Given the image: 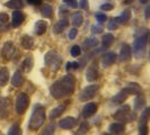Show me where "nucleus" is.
Returning <instances> with one entry per match:
<instances>
[{
    "instance_id": "1",
    "label": "nucleus",
    "mask_w": 150,
    "mask_h": 135,
    "mask_svg": "<svg viewBox=\"0 0 150 135\" xmlns=\"http://www.w3.org/2000/svg\"><path fill=\"white\" fill-rule=\"evenodd\" d=\"M76 79L72 75H64L61 80H57L50 88V94L54 99H61L71 95L75 91Z\"/></svg>"
},
{
    "instance_id": "2",
    "label": "nucleus",
    "mask_w": 150,
    "mask_h": 135,
    "mask_svg": "<svg viewBox=\"0 0 150 135\" xmlns=\"http://www.w3.org/2000/svg\"><path fill=\"white\" fill-rule=\"evenodd\" d=\"M45 117H46V112L45 108L42 106H35L33 114L30 116V124H28V128L30 131H38L42 127V125L44 124Z\"/></svg>"
},
{
    "instance_id": "3",
    "label": "nucleus",
    "mask_w": 150,
    "mask_h": 135,
    "mask_svg": "<svg viewBox=\"0 0 150 135\" xmlns=\"http://www.w3.org/2000/svg\"><path fill=\"white\" fill-rule=\"evenodd\" d=\"M45 65L49 68L51 71H58L62 63V58L60 54H58L54 51H49L44 56Z\"/></svg>"
},
{
    "instance_id": "4",
    "label": "nucleus",
    "mask_w": 150,
    "mask_h": 135,
    "mask_svg": "<svg viewBox=\"0 0 150 135\" xmlns=\"http://www.w3.org/2000/svg\"><path fill=\"white\" fill-rule=\"evenodd\" d=\"M112 116L113 118L117 120L119 122H124V123H130L135 118L134 112H131L130 106L128 105H123L122 107H120Z\"/></svg>"
},
{
    "instance_id": "5",
    "label": "nucleus",
    "mask_w": 150,
    "mask_h": 135,
    "mask_svg": "<svg viewBox=\"0 0 150 135\" xmlns=\"http://www.w3.org/2000/svg\"><path fill=\"white\" fill-rule=\"evenodd\" d=\"M28 106H30V97H28V95H26L25 92H21L17 96L15 101L16 112L18 115H23L24 112L27 110Z\"/></svg>"
},
{
    "instance_id": "6",
    "label": "nucleus",
    "mask_w": 150,
    "mask_h": 135,
    "mask_svg": "<svg viewBox=\"0 0 150 135\" xmlns=\"http://www.w3.org/2000/svg\"><path fill=\"white\" fill-rule=\"evenodd\" d=\"M98 90H99L98 84H89V86L85 87L79 94V100L80 101H87L91 98H94L97 95Z\"/></svg>"
},
{
    "instance_id": "7",
    "label": "nucleus",
    "mask_w": 150,
    "mask_h": 135,
    "mask_svg": "<svg viewBox=\"0 0 150 135\" xmlns=\"http://www.w3.org/2000/svg\"><path fill=\"white\" fill-rule=\"evenodd\" d=\"M147 43H148V33H146L144 35H141L135 39L132 44V50L135 53V55H138V53L141 52V51H144L146 46H147Z\"/></svg>"
},
{
    "instance_id": "8",
    "label": "nucleus",
    "mask_w": 150,
    "mask_h": 135,
    "mask_svg": "<svg viewBox=\"0 0 150 135\" xmlns=\"http://www.w3.org/2000/svg\"><path fill=\"white\" fill-rule=\"evenodd\" d=\"M16 53V47L15 45L13 44V42H6L4 46H2V50H1V55L4 59L6 60H11L14 58Z\"/></svg>"
},
{
    "instance_id": "9",
    "label": "nucleus",
    "mask_w": 150,
    "mask_h": 135,
    "mask_svg": "<svg viewBox=\"0 0 150 135\" xmlns=\"http://www.w3.org/2000/svg\"><path fill=\"white\" fill-rule=\"evenodd\" d=\"M77 124H78V120H76L75 117H71V116H68V117L59 122V126L63 129H72L77 126Z\"/></svg>"
},
{
    "instance_id": "10",
    "label": "nucleus",
    "mask_w": 150,
    "mask_h": 135,
    "mask_svg": "<svg viewBox=\"0 0 150 135\" xmlns=\"http://www.w3.org/2000/svg\"><path fill=\"white\" fill-rule=\"evenodd\" d=\"M98 105L96 103H88L83 106V118H89L95 112H97Z\"/></svg>"
},
{
    "instance_id": "11",
    "label": "nucleus",
    "mask_w": 150,
    "mask_h": 135,
    "mask_svg": "<svg viewBox=\"0 0 150 135\" xmlns=\"http://www.w3.org/2000/svg\"><path fill=\"white\" fill-rule=\"evenodd\" d=\"M131 55H132V51H131V46L129 44H123L121 46L120 50V59L121 62H128L131 59Z\"/></svg>"
},
{
    "instance_id": "12",
    "label": "nucleus",
    "mask_w": 150,
    "mask_h": 135,
    "mask_svg": "<svg viewBox=\"0 0 150 135\" xmlns=\"http://www.w3.org/2000/svg\"><path fill=\"white\" fill-rule=\"evenodd\" d=\"M86 80L89 81V82H93L95 81L98 78V69H97V64L96 63H93L86 71Z\"/></svg>"
},
{
    "instance_id": "13",
    "label": "nucleus",
    "mask_w": 150,
    "mask_h": 135,
    "mask_svg": "<svg viewBox=\"0 0 150 135\" xmlns=\"http://www.w3.org/2000/svg\"><path fill=\"white\" fill-rule=\"evenodd\" d=\"M11 104L9 98H1L0 99V118H5L8 116V108Z\"/></svg>"
},
{
    "instance_id": "14",
    "label": "nucleus",
    "mask_w": 150,
    "mask_h": 135,
    "mask_svg": "<svg viewBox=\"0 0 150 135\" xmlns=\"http://www.w3.org/2000/svg\"><path fill=\"white\" fill-rule=\"evenodd\" d=\"M108 131L113 135H122L125 131V125L123 123H112L108 127Z\"/></svg>"
},
{
    "instance_id": "15",
    "label": "nucleus",
    "mask_w": 150,
    "mask_h": 135,
    "mask_svg": "<svg viewBox=\"0 0 150 135\" xmlns=\"http://www.w3.org/2000/svg\"><path fill=\"white\" fill-rule=\"evenodd\" d=\"M116 61V54L114 52H107L103 55V59H102V64L104 68L111 67L113 63Z\"/></svg>"
},
{
    "instance_id": "16",
    "label": "nucleus",
    "mask_w": 150,
    "mask_h": 135,
    "mask_svg": "<svg viewBox=\"0 0 150 135\" xmlns=\"http://www.w3.org/2000/svg\"><path fill=\"white\" fill-rule=\"evenodd\" d=\"M124 90L128 92L129 95H140L141 92H142V88H141V86H139L138 83L135 82H131L127 84V87L124 88Z\"/></svg>"
},
{
    "instance_id": "17",
    "label": "nucleus",
    "mask_w": 150,
    "mask_h": 135,
    "mask_svg": "<svg viewBox=\"0 0 150 135\" xmlns=\"http://www.w3.org/2000/svg\"><path fill=\"white\" fill-rule=\"evenodd\" d=\"M10 82H11V86L15 87V88L22 87L23 83H24V77H23L22 72L21 71H16L15 73H14V75L11 77Z\"/></svg>"
},
{
    "instance_id": "18",
    "label": "nucleus",
    "mask_w": 150,
    "mask_h": 135,
    "mask_svg": "<svg viewBox=\"0 0 150 135\" xmlns=\"http://www.w3.org/2000/svg\"><path fill=\"white\" fill-rule=\"evenodd\" d=\"M24 19H25V16L22 11L15 10L13 13V27H19L24 22Z\"/></svg>"
},
{
    "instance_id": "19",
    "label": "nucleus",
    "mask_w": 150,
    "mask_h": 135,
    "mask_svg": "<svg viewBox=\"0 0 150 135\" xmlns=\"http://www.w3.org/2000/svg\"><path fill=\"white\" fill-rule=\"evenodd\" d=\"M128 97H129V94L123 89L121 90L119 94H116L111 100H112V103H114V104H123L128 99Z\"/></svg>"
},
{
    "instance_id": "20",
    "label": "nucleus",
    "mask_w": 150,
    "mask_h": 135,
    "mask_svg": "<svg viewBox=\"0 0 150 135\" xmlns=\"http://www.w3.org/2000/svg\"><path fill=\"white\" fill-rule=\"evenodd\" d=\"M130 17H131V11H130V9H125V10L122 11L121 16L116 17V18L114 19V22H116V24H125V22H128L129 20H130Z\"/></svg>"
},
{
    "instance_id": "21",
    "label": "nucleus",
    "mask_w": 150,
    "mask_h": 135,
    "mask_svg": "<svg viewBox=\"0 0 150 135\" xmlns=\"http://www.w3.org/2000/svg\"><path fill=\"white\" fill-rule=\"evenodd\" d=\"M66 110V105H59L55 108H53L51 112H50V120H55L58 117H60L61 115Z\"/></svg>"
},
{
    "instance_id": "22",
    "label": "nucleus",
    "mask_w": 150,
    "mask_h": 135,
    "mask_svg": "<svg viewBox=\"0 0 150 135\" xmlns=\"http://www.w3.org/2000/svg\"><path fill=\"white\" fill-rule=\"evenodd\" d=\"M146 97L143 96V95H138L137 96V98L134 99V103H133V107H134L135 110H141L143 107H144V105H146Z\"/></svg>"
},
{
    "instance_id": "23",
    "label": "nucleus",
    "mask_w": 150,
    "mask_h": 135,
    "mask_svg": "<svg viewBox=\"0 0 150 135\" xmlns=\"http://www.w3.org/2000/svg\"><path fill=\"white\" fill-rule=\"evenodd\" d=\"M46 28H47V24L44 20H38L35 22V27H34V30L38 35H43L45 32H46Z\"/></svg>"
},
{
    "instance_id": "24",
    "label": "nucleus",
    "mask_w": 150,
    "mask_h": 135,
    "mask_svg": "<svg viewBox=\"0 0 150 135\" xmlns=\"http://www.w3.org/2000/svg\"><path fill=\"white\" fill-rule=\"evenodd\" d=\"M21 42H22V46L26 50H30L33 47L34 45V38L30 36V35H24L21 38Z\"/></svg>"
},
{
    "instance_id": "25",
    "label": "nucleus",
    "mask_w": 150,
    "mask_h": 135,
    "mask_svg": "<svg viewBox=\"0 0 150 135\" xmlns=\"http://www.w3.org/2000/svg\"><path fill=\"white\" fill-rule=\"evenodd\" d=\"M9 80V71L7 68H1L0 69V87L6 86Z\"/></svg>"
},
{
    "instance_id": "26",
    "label": "nucleus",
    "mask_w": 150,
    "mask_h": 135,
    "mask_svg": "<svg viewBox=\"0 0 150 135\" xmlns=\"http://www.w3.org/2000/svg\"><path fill=\"white\" fill-rule=\"evenodd\" d=\"M68 24H69L68 19H66V18L60 19L59 22L55 24V26H54V28H53L54 33H55V34H59V33H61L62 30H66V28L68 27Z\"/></svg>"
},
{
    "instance_id": "27",
    "label": "nucleus",
    "mask_w": 150,
    "mask_h": 135,
    "mask_svg": "<svg viewBox=\"0 0 150 135\" xmlns=\"http://www.w3.org/2000/svg\"><path fill=\"white\" fill-rule=\"evenodd\" d=\"M22 68L24 70V72H26V73L30 72V70L33 69V58L32 56H26L23 61Z\"/></svg>"
},
{
    "instance_id": "28",
    "label": "nucleus",
    "mask_w": 150,
    "mask_h": 135,
    "mask_svg": "<svg viewBox=\"0 0 150 135\" xmlns=\"http://www.w3.org/2000/svg\"><path fill=\"white\" fill-rule=\"evenodd\" d=\"M83 15H81V13H79V11H77L75 13L74 15H72V18H71V24L75 26V27H80L81 26V24H83Z\"/></svg>"
},
{
    "instance_id": "29",
    "label": "nucleus",
    "mask_w": 150,
    "mask_h": 135,
    "mask_svg": "<svg viewBox=\"0 0 150 135\" xmlns=\"http://www.w3.org/2000/svg\"><path fill=\"white\" fill-rule=\"evenodd\" d=\"M6 6L8 8L17 10V9H21L24 6V2H23V0H9L6 2Z\"/></svg>"
},
{
    "instance_id": "30",
    "label": "nucleus",
    "mask_w": 150,
    "mask_h": 135,
    "mask_svg": "<svg viewBox=\"0 0 150 135\" xmlns=\"http://www.w3.org/2000/svg\"><path fill=\"white\" fill-rule=\"evenodd\" d=\"M149 108H146L142 112H141V117H140V122H139V126H143V125H148V120H149Z\"/></svg>"
},
{
    "instance_id": "31",
    "label": "nucleus",
    "mask_w": 150,
    "mask_h": 135,
    "mask_svg": "<svg viewBox=\"0 0 150 135\" xmlns=\"http://www.w3.org/2000/svg\"><path fill=\"white\" fill-rule=\"evenodd\" d=\"M98 44V39L96 37H88L85 42H83V46L85 49H91L95 47Z\"/></svg>"
},
{
    "instance_id": "32",
    "label": "nucleus",
    "mask_w": 150,
    "mask_h": 135,
    "mask_svg": "<svg viewBox=\"0 0 150 135\" xmlns=\"http://www.w3.org/2000/svg\"><path fill=\"white\" fill-rule=\"evenodd\" d=\"M113 42H114V36H113L111 33L105 34V35L103 36V45H104V47H108V46H111Z\"/></svg>"
},
{
    "instance_id": "33",
    "label": "nucleus",
    "mask_w": 150,
    "mask_h": 135,
    "mask_svg": "<svg viewBox=\"0 0 150 135\" xmlns=\"http://www.w3.org/2000/svg\"><path fill=\"white\" fill-rule=\"evenodd\" d=\"M41 13H42V15L44 16L45 18H51L52 17V7L50 6V5H44L43 7H42V10H41Z\"/></svg>"
},
{
    "instance_id": "34",
    "label": "nucleus",
    "mask_w": 150,
    "mask_h": 135,
    "mask_svg": "<svg viewBox=\"0 0 150 135\" xmlns=\"http://www.w3.org/2000/svg\"><path fill=\"white\" fill-rule=\"evenodd\" d=\"M7 135H22V128L19 127V125L15 124L9 128Z\"/></svg>"
},
{
    "instance_id": "35",
    "label": "nucleus",
    "mask_w": 150,
    "mask_h": 135,
    "mask_svg": "<svg viewBox=\"0 0 150 135\" xmlns=\"http://www.w3.org/2000/svg\"><path fill=\"white\" fill-rule=\"evenodd\" d=\"M70 53H71V55H72L74 58H78V56L81 54V49H80V46H79V45H74V46L71 47V50H70Z\"/></svg>"
},
{
    "instance_id": "36",
    "label": "nucleus",
    "mask_w": 150,
    "mask_h": 135,
    "mask_svg": "<svg viewBox=\"0 0 150 135\" xmlns=\"http://www.w3.org/2000/svg\"><path fill=\"white\" fill-rule=\"evenodd\" d=\"M54 134V124L50 123L46 127L44 128V131L42 132V135H53Z\"/></svg>"
},
{
    "instance_id": "37",
    "label": "nucleus",
    "mask_w": 150,
    "mask_h": 135,
    "mask_svg": "<svg viewBox=\"0 0 150 135\" xmlns=\"http://www.w3.org/2000/svg\"><path fill=\"white\" fill-rule=\"evenodd\" d=\"M88 128H89V125H88V123H87V122H83V124H81V126H80V128H79V132H78V134H79V135H85L86 133H87Z\"/></svg>"
},
{
    "instance_id": "38",
    "label": "nucleus",
    "mask_w": 150,
    "mask_h": 135,
    "mask_svg": "<svg viewBox=\"0 0 150 135\" xmlns=\"http://www.w3.org/2000/svg\"><path fill=\"white\" fill-rule=\"evenodd\" d=\"M90 30H91L93 34H100L103 32V27L100 25H93Z\"/></svg>"
},
{
    "instance_id": "39",
    "label": "nucleus",
    "mask_w": 150,
    "mask_h": 135,
    "mask_svg": "<svg viewBox=\"0 0 150 135\" xmlns=\"http://www.w3.org/2000/svg\"><path fill=\"white\" fill-rule=\"evenodd\" d=\"M148 134H149V128H148V125L139 126V135H148Z\"/></svg>"
},
{
    "instance_id": "40",
    "label": "nucleus",
    "mask_w": 150,
    "mask_h": 135,
    "mask_svg": "<svg viewBox=\"0 0 150 135\" xmlns=\"http://www.w3.org/2000/svg\"><path fill=\"white\" fill-rule=\"evenodd\" d=\"M95 18L98 20V22H104L106 20V15L103 13H96L95 14Z\"/></svg>"
},
{
    "instance_id": "41",
    "label": "nucleus",
    "mask_w": 150,
    "mask_h": 135,
    "mask_svg": "<svg viewBox=\"0 0 150 135\" xmlns=\"http://www.w3.org/2000/svg\"><path fill=\"white\" fill-rule=\"evenodd\" d=\"M77 34H78L77 28H71V30H69V33H68V38H69V39H75L76 36H77Z\"/></svg>"
},
{
    "instance_id": "42",
    "label": "nucleus",
    "mask_w": 150,
    "mask_h": 135,
    "mask_svg": "<svg viewBox=\"0 0 150 135\" xmlns=\"http://www.w3.org/2000/svg\"><path fill=\"white\" fill-rule=\"evenodd\" d=\"M78 6H79L80 8H83V9H85V10H87V9L89 8V4H88L87 0H79Z\"/></svg>"
},
{
    "instance_id": "43",
    "label": "nucleus",
    "mask_w": 150,
    "mask_h": 135,
    "mask_svg": "<svg viewBox=\"0 0 150 135\" xmlns=\"http://www.w3.org/2000/svg\"><path fill=\"white\" fill-rule=\"evenodd\" d=\"M63 2L64 4H67L69 7L71 8H77L78 7V2H77V0H63Z\"/></svg>"
},
{
    "instance_id": "44",
    "label": "nucleus",
    "mask_w": 150,
    "mask_h": 135,
    "mask_svg": "<svg viewBox=\"0 0 150 135\" xmlns=\"http://www.w3.org/2000/svg\"><path fill=\"white\" fill-rule=\"evenodd\" d=\"M113 8H114V6L112 4H104V5L100 6V9L104 10V11H110V10H112Z\"/></svg>"
},
{
    "instance_id": "45",
    "label": "nucleus",
    "mask_w": 150,
    "mask_h": 135,
    "mask_svg": "<svg viewBox=\"0 0 150 135\" xmlns=\"http://www.w3.org/2000/svg\"><path fill=\"white\" fill-rule=\"evenodd\" d=\"M7 20H8V15L7 14L1 13V14H0V22H1V24H5V22H7Z\"/></svg>"
},
{
    "instance_id": "46",
    "label": "nucleus",
    "mask_w": 150,
    "mask_h": 135,
    "mask_svg": "<svg viewBox=\"0 0 150 135\" xmlns=\"http://www.w3.org/2000/svg\"><path fill=\"white\" fill-rule=\"evenodd\" d=\"M27 2L30 5H33V6H40V5H42V0H27Z\"/></svg>"
},
{
    "instance_id": "47",
    "label": "nucleus",
    "mask_w": 150,
    "mask_h": 135,
    "mask_svg": "<svg viewBox=\"0 0 150 135\" xmlns=\"http://www.w3.org/2000/svg\"><path fill=\"white\" fill-rule=\"evenodd\" d=\"M116 28H117V24H116V22L113 20V22H111L110 25H108V30H116Z\"/></svg>"
},
{
    "instance_id": "48",
    "label": "nucleus",
    "mask_w": 150,
    "mask_h": 135,
    "mask_svg": "<svg viewBox=\"0 0 150 135\" xmlns=\"http://www.w3.org/2000/svg\"><path fill=\"white\" fill-rule=\"evenodd\" d=\"M78 68H79V63H78V62H72V63H71V69L77 70Z\"/></svg>"
},
{
    "instance_id": "49",
    "label": "nucleus",
    "mask_w": 150,
    "mask_h": 135,
    "mask_svg": "<svg viewBox=\"0 0 150 135\" xmlns=\"http://www.w3.org/2000/svg\"><path fill=\"white\" fill-rule=\"evenodd\" d=\"M149 10H150V7L149 6H148V7L146 8V11H144V17H146V18H147V19H148V18H149Z\"/></svg>"
},
{
    "instance_id": "50",
    "label": "nucleus",
    "mask_w": 150,
    "mask_h": 135,
    "mask_svg": "<svg viewBox=\"0 0 150 135\" xmlns=\"http://www.w3.org/2000/svg\"><path fill=\"white\" fill-rule=\"evenodd\" d=\"M66 69H67V70H69V69H71V63H70V62H68L67 63V65H66Z\"/></svg>"
},
{
    "instance_id": "51",
    "label": "nucleus",
    "mask_w": 150,
    "mask_h": 135,
    "mask_svg": "<svg viewBox=\"0 0 150 135\" xmlns=\"http://www.w3.org/2000/svg\"><path fill=\"white\" fill-rule=\"evenodd\" d=\"M140 1V4H147L148 2V0H139Z\"/></svg>"
},
{
    "instance_id": "52",
    "label": "nucleus",
    "mask_w": 150,
    "mask_h": 135,
    "mask_svg": "<svg viewBox=\"0 0 150 135\" xmlns=\"http://www.w3.org/2000/svg\"><path fill=\"white\" fill-rule=\"evenodd\" d=\"M132 1H133V0H125V1H124V4H131Z\"/></svg>"
},
{
    "instance_id": "53",
    "label": "nucleus",
    "mask_w": 150,
    "mask_h": 135,
    "mask_svg": "<svg viewBox=\"0 0 150 135\" xmlns=\"http://www.w3.org/2000/svg\"><path fill=\"white\" fill-rule=\"evenodd\" d=\"M103 135H111V134H103Z\"/></svg>"
}]
</instances>
